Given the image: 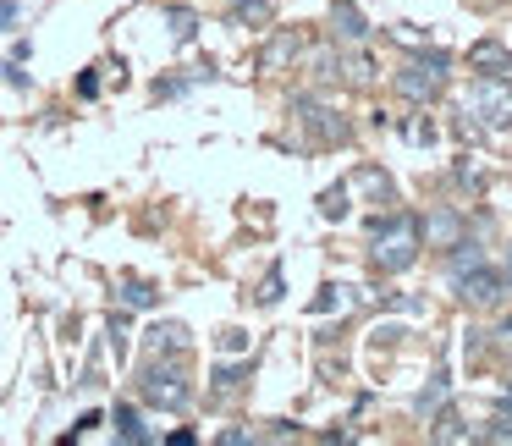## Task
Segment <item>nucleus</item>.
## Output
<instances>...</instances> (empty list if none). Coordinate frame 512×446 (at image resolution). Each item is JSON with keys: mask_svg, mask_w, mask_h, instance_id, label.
Listing matches in <instances>:
<instances>
[{"mask_svg": "<svg viewBox=\"0 0 512 446\" xmlns=\"http://www.w3.org/2000/svg\"><path fill=\"white\" fill-rule=\"evenodd\" d=\"M496 347H501V353H512V320H501V331H496Z\"/></svg>", "mask_w": 512, "mask_h": 446, "instance_id": "393cba45", "label": "nucleus"}, {"mask_svg": "<svg viewBox=\"0 0 512 446\" xmlns=\"http://www.w3.org/2000/svg\"><path fill=\"white\" fill-rule=\"evenodd\" d=\"M298 56H303V39L292 34V28H281V34H270V45L259 50V72H281V67H292Z\"/></svg>", "mask_w": 512, "mask_h": 446, "instance_id": "1a4fd4ad", "label": "nucleus"}, {"mask_svg": "<svg viewBox=\"0 0 512 446\" xmlns=\"http://www.w3.org/2000/svg\"><path fill=\"white\" fill-rule=\"evenodd\" d=\"M468 67H474L479 78H507L512 83V50H501L496 39H485V45L468 50Z\"/></svg>", "mask_w": 512, "mask_h": 446, "instance_id": "6e6552de", "label": "nucleus"}, {"mask_svg": "<svg viewBox=\"0 0 512 446\" xmlns=\"http://www.w3.org/2000/svg\"><path fill=\"white\" fill-rule=\"evenodd\" d=\"M6 23H17V6H6V0H0V28Z\"/></svg>", "mask_w": 512, "mask_h": 446, "instance_id": "a878e982", "label": "nucleus"}, {"mask_svg": "<svg viewBox=\"0 0 512 446\" xmlns=\"http://www.w3.org/2000/svg\"><path fill=\"white\" fill-rule=\"evenodd\" d=\"M237 386H243V369H232V364H221V369H215V386H210L215 397H232Z\"/></svg>", "mask_w": 512, "mask_h": 446, "instance_id": "a211bd4d", "label": "nucleus"}, {"mask_svg": "<svg viewBox=\"0 0 512 446\" xmlns=\"http://www.w3.org/2000/svg\"><path fill=\"white\" fill-rule=\"evenodd\" d=\"M375 270L380 276H402V270L419 259V221L413 215H386V221H375Z\"/></svg>", "mask_w": 512, "mask_h": 446, "instance_id": "f03ea898", "label": "nucleus"}, {"mask_svg": "<svg viewBox=\"0 0 512 446\" xmlns=\"http://www.w3.org/2000/svg\"><path fill=\"white\" fill-rule=\"evenodd\" d=\"M347 78H353V83H369V78H375V67H369V56H347Z\"/></svg>", "mask_w": 512, "mask_h": 446, "instance_id": "412c9836", "label": "nucleus"}, {"mask_svg": "<svg viewBox=\"0 0 512 446\" xmlns=\"http://www.w3.org/2000/svg\"><path fill=\"white\" fill-rule=\"evenodd\" d=\"M441 397H446V375H435L430 386L419 391V413H435V408H441Z\"/></svg>", "mask_w": 512, "mask_h": 446, "instance_id": "aec40b11", "label": "nucleus"}, {"mask_svg": "<svg viewBox=\"0 0 512 446\" xmlns=\"http://www.w3.org/2000/svg\"><path fill=\"white\" fill-rule=\"evenodd\" d=\"M408 138H419V144H430V138H435V127H430V116H424V122H413V127H408Z\"/></svg>", "mask_w": 512, "mask_h": 446, "instance_id": "b1692460", "label": "nucleus"}, {"mask_svg": "<svg viewBox=\"0 0 512 446\" xmlns=\"http://www.w3.org/2000/svg\"><path fill=\"white\" fill-rule=\"evenodd\" d=\"M320 215H325V221H342V215H347V182H336V188L320 193Z\"/></svg>", "mask_w": 512, "mask_h": 446, "instance_id": "2eb2a0df", "label": "nucleus"}, {"mask_svg": "<svg viewBox=\"0 0 512 446\" xmlns=\"http://www.w3.org/2000/svg\"><path fill=\"white\" fill-rule=\"evenodd\" d=\"M358 188H364L369 193V199H375V204H391V177H386V171H375V166H364V171H358Z\"/></svg>", "mask_w": 512, "mask_h": 446, "instance_id": "ddd939ff", "label": "nucleus"}, {"mask_svg": "<svg viewBox=\"0 0 512 446\" xmlns=\"http://www.w3.org/2000/svg\"><path fill=\"white\" fill-rule=\"evenodd\" d=\"M166 23H171V34H177L182 45H188V39L199 34V17H193L188 6H171V12H166Z\"/></svg>", "mask_w": 512, "mask_h": 446, "instance_id": "dca6fc26", "label": "nucleus"}, {"mask_svg": "<svg viewBox=\"0 0 512 446\" xmlns=\"http://www.w3.org/2000/svg\"><path fill=\"white\" fill-rule=\"evenodd\" d=\"M122 303L127 309H149V303H155V287H149V281H122Z\"/></svg>", "mask_w": 512, "mask_h": 446, "instance_id": "f3484780", "label": "nucleus"}, {"mask_svg": "<svg viewBox=\"0 0 512 446\" xmlns=\"http://www.w3.org/2000/svg\"><path fill=\"white\" fill-rule=\"evenodd\" d=\"M501 419H512V397H507V402H501Z\"/></svg>", "mask_w": 512, "mask_h": 446, "instance_id": "bb28decb", "label": "nucleus"}, {"mask_svg": "<svg viewBox=\"0 0 512 446\" xmlns=\"http://www.w3.org/2000/svg\"><path fill=\"white\" fill-rule=\"evenodd\" d=\"M281 298V270L276 276H265V287H259V303H276Z\"/></svg>", "mask_w": 512, "mask_h": 446, "instance_id": "5701e85b", "label": "nucleus"}, {"mask_svg": "<svg viewBox=\"0 0 512 446\" xmlns=\"http://www.w3.org/2000/svg\"><path fill=\"white\" fill-rule=\"evenodd\" d=\"M138 397L160 413H182L193 402V375L182 364V353H149L144 375H138Z\"/></svg>", "mask_w": 512, "mask_h": 446, "instance_id": "f257e3e1", "label": "nucleus"}, {"mask_svg": "<svg viewBox=\"0 0 512 446\" xmlns=\"http://www.w3.org/2000/svg\"><path fill=\"white\" fill-rule=\"evenodd\" d=\"M397 94L402 100H413V105H430L435 94H441V67H424V61H408V67L397 72Z\"/></svg>", "mask_w": 512, "mask_h": 446, "instance_id": "423d86ee", "label": "nucleus"}, {"mask_svg": "<svg viewBox=\"0 0 512 446\" xmlns=\"http://www.w3.org/2000/svg\"><path fill=\"white\" fill-rule=\"evenodd\" d=\"M463 215L457 210H430L424 215V226H419V243H435V248H452V243H463Z\"/></svg>", "mask_w": 512, "mask_h": 446, "instance_id": "0eeeda50", "label": "nucleus"}, {"mask_svg": "<svg viewBox=\"0 0 512 446\" xmlns=\"http://www.w3.org/2000/svg\"><path fill=\"white\" fill-rule=\"evenodd\" d=\"M336 72H342V56H336V50H314L309 56V78L314 83H336Z\"/></svg>", "mask_w": 512, "mask_h": 446, "instance_id": "4468645a", "label": "nucleus"}, {"mask_svg": "<svg viewBox=\"0 0 512 446\" xmlns=\"http://www.w3.org/2000/svg\"><path fill=\"white\" fill-rule=\"evenodd\" d=\"M243 347H248L243 331H221V353H243Z\"/></svg>", "mask_w": 512, "mask_h": 446, "instance_id": "4be33fe9", "label": "nucleus"}, {"mask_svg": "<svg viewBox=\"0 0 512 446\" xmlns=\"http://www.w3.org/2000/svg\"><path fill=\"white\" fill-rule=\"evenodd\" d=\"M331 23H336V39H347V45H364L369 39V23H364V12H358L353 0H336Z\"/></svg>", "mask_w": 512, "mask_h": 446, "instance_id": "9b49d317", "label": "nucleus"}, {"mask_svg": "<svg viewBox=\"0 0 512 446\" xmlns=\"http://www.w3.org/2000/svg\"><path fill=\"white\" fill-rule=\"evenodd\" d=\"M232 23L270 28V23H276V12H270V0H232Z\"/></svg>", "mask_w": 512, "mask_h": 446, "instance_id": "f8f14e48", "label": "nucleus"}, {"mask_svg": "<svg viewBox=\"0 0 512 446\" xmlns=\"http://www.w3.org/2000/svg\"><path fill=\"white\" fill-rule=\"evenodd\" d=\"M452 281H457V298L474 303V309H496V303H507V292H512V281L501 276L496 265H485V259L468 265V270H457Z\"/></svg>", "mask_w": 512, "mask_h": 446, "instance_id": "7ed1b4c3", "label": "nucleus"}, {"mask_svg": "<svg viewBox=\"0 0 512 446\" xmlns=\"http://www.w3.org/2000/svg\"><path fill=\"white\" fill-rule=\"evenodd\" d=\"M501 276H507V281H512V254H507V270H501Z\"/></svg>", "mask_w": 512, "mask_h": 446, "instance_id": "cd10ccee", "label": "nucleus"}, {"mask_svg": "<svg viewBox=\"0 0 512 446\" xmlns=\"http://www.w3.org/2000/svg\"><path fill=\"white\" fill-rule=\"evenodd\" d=\"M188 325H177V320H160V325H149L144 331V347L149 353H188Z\"/></svg>", "mask_w": 512, "mask_h": 446, "instance_id": "9d476101", "label": "nucleus"}, {"mask_svg": "<svg viewBox=\"0 0 512 446\" xmlns=\"http://www.w3.org/2000/svg\"><path fill=\"white\" fill-rule=\"evenodd\" d=\"M116 435H122V441H144V424H138L133 408H116Z\"/></svg>", "mask_w": 512, "mask_h": 446, "instance_id": "6ab92c4d", "label": "nucleus"}, {"mask_svg": "<svg viewBox=\"0 0 512 446\" xmlns=\"http://www.w3.org/2000/svg\"><path fill=\"white\" fill-rule=\"evenodd\" d=\"M292 111H298L303 133H309L314 144H342V138H347V122H342V116H336L331 105L309 100V94H298V100H292Z\"/></svg>", "mask_w": 512, "mask_h": 446, "instance_id": "39448f33", "label": "nucleus"}, {"mask_svg": "<svg viewBox=\"0 0 512 446\" xmlns=\"http://www.w3.org/2000/svg\"><path fill=\"white\" fill-rule=\"evenodd\" d=\"M468 111L485 127H512V83L507 78H479L468 89Z\"/></svg>", "mask_w": 512, "mask_h": 446, "instance_id": "20e7f679", "label": "nucleus"}]
</instances>
